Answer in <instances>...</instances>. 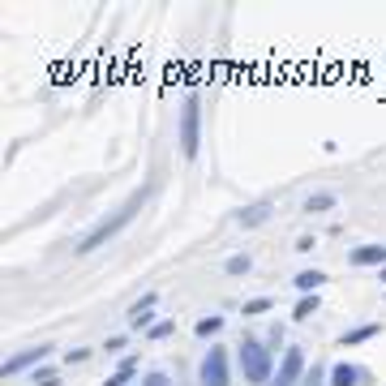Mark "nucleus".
Instances as JSON below:
<instances>
[{"mask_svg": "<svg viewBox=\"0 0 386 386\" xmlns=\"http://www.w3.org/2000/svg\"><path fill=\"white\" fill-rule=\"evenodd\" d=\"M270 309V296H253V300H245V318H257V313H266Z\"/></svg>", "mask_w": 386, "mask_h": 386, "instance_id": "nucleus-15", "label": "nucleus"}, {"mask_svg": "<svg viewBox=\"0 0 386 386\" xmlns=\"http://www.w3.org/2000/svg\"><path fill=\"white\" fill-rule=\"evenodd\" d=\"M240 369H245V378L253 386L270 382V352L257 344V339H245V344H240Z\"/></svg>", "mask_w": 386, "mask_h": 386, "instance_id": "nucleus-2", "label": "nucleus"}, {"mask_svg": "<svg viewBox=\"0 0 386 386\" xmlns=\"http://www.w3.org/2000/svg\"><path fill=\"white\" fill-rule=\"evenodd\" d=\"M270 215V206L262 202V206H249V211H240V223H245V228H253V223H262Z\"/></svg>", "mask_w": 386, "mask_h": 386, "instance_id": "nucleus-12", "label": "nucleus"}, {"mask_svg": "<svg viewBox=\"0 0 386 386\" xmlns=\"http://www.w3.org/2000/svg\"><path fill=\"white\" fill-rule=\"evenodd\" d=\"M313 313H318V296H305V300L296 305V318L305 322V318H313Z\"/></svg>", "mask_w": 386, "mask_h": 386, "instance_id": "nucleus-16", "label": "nucleus"}, {"mask_svg": "<svg viewBox=\"0 0 386 386\" xmlns=\"http://www.w3.org/2000/svg\"><path fill=\"white\" fill-rule=\"evenodd\" d=\"M223 331V318H202L198 322V335H219Z\"/></svg>", "mask_w": 386, "mask_h": 386, "instance_id": "nucleus-17", "label": "nucleus"}, {"mask_svg": "<svg viewBox=\"0 0 386 386\" xmlns=\"http://www.w3.org/2000/svg\"><path fill=\"white\" fill-rule=\"evenodd\" d=\"M35 386H60V378L52 374V369H39V374H35Z\"/></svg>", "mask_w": 386, "mask_h": 386, "instance_id": "nucleus-19", "label": "nucleus"}, {"mask_svg": "<svg viewBox=\"0 0 386 386\" xmlns=\"http://www.w3.org/2000/svg\"><path fill=\"white\" fill-rule=\"evenodd\" d=\"M300 369H305L300 348H287V352H283V365H279V378L270 382V386H292V382L300 378Z\"/></svg>", "mask_w": 386, "mask_h": 386, "instance_id": "nucleus-5", "label": "nucleus"}, {"mask_svg": "<svg viewBox=\"0 0 386 386\" xmlns=\"http://www.w3.org/2000/svg\"><path fill=\"white\" fill-rule=\"evenodd\" d=\"M374 335H378V326H357V331H348V335H344V348L365 344V339H374Z\"/></svg>", "mask_w": 386, "mask_h": 386, "instance_id": "nucleus-13", "label": "nucleus"}, {"mask_svg": "<svg viewBox=\"0 0 386 386\" xmlns=\"http://www.w3.org/2000/svg\"><path fill=\"white\" fill-rule=\"evenodd\" d=\"M331 386H361V369L357 365H335L331 369Z\"/></svg>", "mask_w": 386, "mask_h": 386, "instance_id": "nucleus-9", "label": "nucleus"}, {"mask_svg": "<svg viewBox=\"0 0 386 386\" xmlns=\"http://www.w3.org/2000/svg\"><path fill=\"white\" fill-rule=\"evenodd\" d=\"M202 386H228V352L211 348L202 357Z\"/></svg>", "mask_w": 386, "mask_h": 386, "instance_id": "nucleus-4", "label": "nucleus"}, {"mask_svg": "<svg viewBox=\"0 0 386 386\" xmlns=\"http://www.w3.org/2000/svg\"><path fill=\"white\" fill-rule=\"evenodd\" d=\"M245 270H249V257H245V253L228 257V275H245Z\"/></svg>", "mask_w": 386, "mask_h": 386, "instance_id": "nucleus-18", "label": "nucleus"}, {"mask_svg": "<svg viewBox=\"0 0 386 386\" xmlns=\"http://www.w3.org/2000/svg\"><path fill=\"white\" fill-rule=\"evenodd\" d=\"M198 94H189L185 99V107H181V151H185V159H193L198 155V142H202V133H198Z\"/></svg>", "mask_w": 386, "mask_h": 386, "instance_id": "nucleus-3", "label": "nucleus"}, {"mask_svg": "<svg viewBox=\"0 0 386 386\" xmlns=\"http://www.w3.org/2000/svg\"><path fill=\"white\" fill-rule=\"evenodd\" d=\"M133 369H138V365H133V361H120V369H116V374H112V378H107V382H103V386H125V382H129V378H133Z\"/></svg>", "mask_w": 386, "mask_h": 386, "instance_id": "nucleus-14", "label": "nucleus"}, {"mask_svg": "<svg viewBox=\"0 0 386 386\" xmlns=\"http://www.w3.org/2000/svg\"><path fill=\"white\" fill-rule=\"evenodd\" d=\"M168 335H172V322H155L151 326V339H168Z\"/></svg>", "mask_w": 386, "mask_h": 386, "instance_id": "nucleus-20", "label": "nucleus"}, {"mask_svg": "<svg viewBox=\"0 0 386 386\" xmlns=\"http://www.w3.org/2000/svg\"><path fill=\"white\" fill-rule=\"evenodd\" d=\"M335 206V193H313V198H305V211L318 215V211H331Z\"/></svg>", "mask_w": 386, "mask_h": 386, "instance_id": "nucleus-11", "label": "nucleus"}, {"mask_svg": "<svg viewBox=\"0 0 386 386\" xmlns=\"http://www.w3.org/2000/svg\"><path fill=\"white\" fill-rule=\"evenodd\" d=\"M142 386H172V382H168V374H146V378H142Z\"/></svg>", "mask_w": 386, "mask_h": 386, "instance_id": "nucleus-21", "label": "nucleus"}, {"mask_svg": "<svg viewBox=\"0 0 386 386\" xmlns=\"http://www.w3.org/2000/svg\"><path fill=\"white\" fill-rule=\"evenodd\" d=\"M142 198H146V193H133V198H129V202H125V206H120V211L112 215V219H103L94 232H86V236H82V245H77V253H90V249H99L103 240H112V236H116V232L125 228V223L142 211Z\"/></svg>", "mask_w": 386, "mask_h": 386, "instance_id": "nucleus-1", "label": "nucleus"}, {"mask_svg": "<svg viewBox=\"0 0 386 386\" xmlns=\"http://www.w3.org/2000/svg\"><path fill=\"white\" fill-rule=\"evenodd\" d=\"M386 266V245H361L352 249V266Z\"/></svg>", "mask_w": 386, "mask_h": 386, "instance_id": "nucleus-7", "label": "nucleus"}, {"mask_svg": "<svg viewBox=\"0 0 386 386\" xmlns=\"http://www.w3.org/2000/svg\"><path fill=\"white\" fill-rule=\"evenodd\" d=\"M322 283H326V275H322V270H300V275H296V287H300V292H318Z\"/></svg>", "mask_w": 386, "mask_h": 386, "instance_id": "nucleus-10", "label": "nucleus"}, {"mask_svg": "<svg viewBox=\"0 0 386 386\" xmlns=\"http://www.w3.org/2000/svg\"><path fill=\"white\" fill-rule=\"evenodd\" d=\"M151 309H155V292H146V296H142L138 305H133V309H129V326H151Z\"/></svg>", "mask_w": 386, "mask_h": 386, "instance_id": "nucleus-8", "label": "nucleus"}, {"mask_svg": "<svg viewBox=\"0 0 386 386\" xmlns=\"http://www.w3.org/2000/svg\"><path fill=\"white\" fill-rule=\"evenodd\" d=\"M43 357H47V344L26 348V352H18V357H9V361H5V378H9V374H18V369H26V365H35V361H43Z\"/></svg>", "mask_w": 386, "mask_h": 386, "instance_id": "nucleus-6", "label": "nucleus"}]
</instances>
